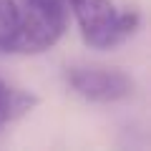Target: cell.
Returning a JSON list of instances; mask_svg holds the SVG:
<instances>
[{"instance_id": "obj_1", "label": "cell", "mask_w": 151, "mask_h": 151, "mask_svg": "<svg viewBox=\"0 0 151 151\" xmlns=\"http://www.w3.org/2000/svg\"><path fill=\"white\" fill-rule=\"evenodd\" d=\"M68 8L81 28L86 45L98 50L119 45L121 40L134 35L141 23L136 10L119 13L111 0H68Z\"/></svg>"}, {"instance_id": "obj_2", "label": "cell", "mask_w": 151, "mask_h": 151, "mask_svg": "<svg viewBox=\"0 0 151 151\" xmlns=\"http://www.w3.org/2000/svg\"><path fill=\"white\" fill-rule=\"evenodd\" d=\"M70 88L78 96L93 103H113L134 96V78L126 76L119 68H88V65H76L65 73Z\"/></svg>"}, {"instance_id": "obj_3", "label": "cell", "mask_w": 151, "mask_h": 151, "mask_svg": "<svg viewBox=\"0 0 151 151\" xmlns=\"http://www.w3.org/2000/svg\"><path fill=\"white\" fill-rule=\"evenodd\" d=\"M35 103H38V98L33 93L13 88L0 81V124H8V121H15L20 116H25Z\"/></svg>"}, {"instance_id": "obj_4", "label": "cell", "mask_w": 151, "mask_h": 151, "mask_svg": "<svg viewBox=\"0 0 151 151\" xmlns=\"http://www.w3.org/2000/svg\"><path fill=\"white\" fill-rule=\"evenodd\" d=\"M23 23V10L15 0H0V50L13 53Z\"/></svg>"}]
</instances>
